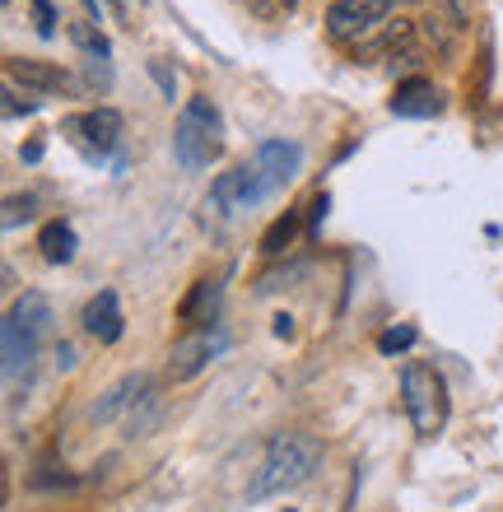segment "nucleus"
<instances>
[{"label":"nucleus","instance_id":"1","mask_svg":"<svg viewBox=\"0 0 503 512\" xmlns=\"http://www.w3.org/2000/svg\"><path fill=\"white\" fill-rule=\"evenodd\" d=\"M317 466H322V443H317L313 433H303V429L275 433L271 443H266V452H261L252 480H247V499L261 503V499H271V494H285V489L303 485Z\"/></svg>","mask_w":503,"mask_h":512},{"label":"nucleus","instance_id":"2","mask_svg":"<svg viewBox=\"0 0 503 512\" xmlns=\"http://www.w3.org/2000/svg\"><path fill=\"white\" fill-rule=\"evenodd\" d=\"M52 322L56 312L42 294H24L14 298V308L5 312L0 326V350H5V378H14L19 368H33V359L42 354V345L52 340Z\"/></svg>","mask_w":503,"mask_h":512},{"label":"nucleus","instance_id":"3","mask_svg":"<svg viewBox=\"0 0 503 512\" xmlns=\"http://www.w3.org/2000/svg\"><path fill=\"white\" fill-rule=\"evenodd\" d=\"M224 149V117L205 94L187 98V108L177 112L173 126V154L182 168H210Z\"/></svg>","mask_w":503,"mask_h":512},{"label":"nucleus","instance_id":"4","mask_svg":"<svg viewBox=\"0 0 503 512\" xmlns=\"http://www.w3.org/2000/svg\"><path fill=\"white\" fill-rule=\"evenodd\" d=\"M299 163H303V149L294 140H266V145H257V154L238 168V210L261 205L271 191H280L289 177L299 173Z\"/></svg>","mask_w":503,"mask_h":512},{"label":"nucleus","instance_id":"5","mask_svg":"<svg viewBox=\"0 0 503 512\" xmlns=\"http://www.w3.org/2000/svg\"><path fill=\"white\" fill-rule=\"evenodd\" d=\"M401 405H406L415 433L434 438L448 424V382L429 364H406L401 368Z\"/></svg>","mask_w":503,"mask_h":512},{"label":"nucleus","instance_id":"6","mask_svg":"<svg viewBox=\"0 0 503 512\" xmlns=\"http://www.w3.org/2000/svg\"><path fill=\"white\" fill-rule=\"evenodd\" d=\"M392 0H331L327 10V38L340 47H359L392 19Z\"/></svg>","mask_w":503,"mask_h":512},{"label":"nucleus","instance_id":"7","mask_svg":"<svg viewBox=\"0 0 503 512\" xmlns=\"http://www.w3.org/2000/svg\"><path fill=\"white\" fill-rule=\"evenodd\" d=\"M219 350H224V331H219V326H196V331H187V336L173 345V354H168V378L173 382L201 378Z\"/></svg>","mask_w":503,"mask_h":512},{"label":"nucleus","instance_id":"8","mask_svg":"<svg viewBox=\"0 0 503 512\" xmlns=\"http://www.w3.org/2000/svg\"><path fill=\"white\" fill-rule=\"evenodd\" d=\"M84 331H89L98 345L122 340L126 317H122V303H117V294H112V289H103V294L89 298V308H84Z\"/></svg>","mask_w":503,"mask_h":512},{"label":"nucleus","instance_id":"9","mask_svg":"<svg viewBox=\"0 0 503 512\" xmlns=\"http://www.w3.org/2000/svg\"><path fill=\"white\" fill-rule=\"evenodd\" d=\"M122 112L117 108H94V112H84V117H75L70 122V131H80L84 135V145H94L98 154H108V149L122 145Z\"/></svg>","mask_w":503,"mask_h":512},{"label":"nucleus","instance_id":"10","mask_svg":"<svg viewBox=\"0 0 503 512\" xmlns=\"http://www.w3.org/2000/svg\"><path fill=\"white\" fill-rule=\"evenodd\" d=\"M438 108H443V94H438L434 80L415 75V80H401V84H396V98H392V112H396V117H434Z\"/></svg>","mask_w":503,"mask_h":512},{"label":"nucleus","instance_id":"11","mask_svg":"<svg viewBox=\"0 0 503 512\" xmlns=\"http://www.w3.org/2000/svg\"><path fill=\"white\" fill-rule=\"evenodd\" d=\"M14 84H24V89H38V94H61V89H70V75L56 61H10V70H5Z\"/></svg>","mask_w":503,"mask_h":512},{"label":"nucleus","instance_id":"12","mask_svg":"<svg viewBox=\"0 0 503 512\" xmlns=\"http://www.w3.org/2000/svg\"><path fill=\"white\" fill-rule=\"evenodd\" d=\"M410 38H415V24H410V19H387L373 38L354 47V56H387V61H392L401 47H410Z\"/></svg>","mask_w":503,"mask_h":512},{"label":"nucleus","instance_id":"13","mask_svg":"<svg viewBox=\"0 0 503 512\" xmlns=\"http://www.w3.org/2000/svg\"><path fill=\"white\" fill-rule=\"evenodd\" d=\"M38 247H42V256H47L52 266H66V261H75L80 238H75V229H70L66 219H52V224L38 233Z\"/></svg>","mask_w":503,"mask_h":512},{"label":"nucleus","instance_id":"14","mask_svg":"<svg viewBox=\"0 0 503 512\" xmlns=\"http://www.w3.org/2000/svg\"><path fill=\"white\" fill-rule=\"evenodd\" d=\"M215 298H219V284H215V280H201V284H196V289L187 294V303L177 308V322L205 326V322H210V312H215Z\"/></svg>","mask_w":503,"mask_h":512},{"label":"nucleus","instance_id":"15","mask_svg":"<svg viewBox=\"0 0 503 512\" xmlns=\"http://www.w3.org/2000/svg\"><path fill=\"white\" fill-rule=\"evenodd\" d=\"M294 233H299V215L289 210L285 219H275L271 229H266V238H261V252H266V256H280L289 243H294Z\"/></svg>","mask_w":503,"mask_h":512},{"label":"nucleus","instance_id":"16","mask_svg":"<svg viewBox=\"0 0 503 512\" xmlns=\"http://www.w3.org/2000/svg\"><path fill=\"white\" fill-rule=\"evenodd\" d=\"M19 112H24V117L28 112H38V98H28V94L19 98V84L5 75V117H19Z\"/></svg>","mask_w":503,"mask_h":512},{"label":"nucleus","instance_id":"17","mask_svg":"<svg viewBox=\"0 0 503 512\" xmlns=\"http://www.w3.org/2000/svg\"><path fill=\"white\" fill-rule=\"evenodd\" d=\"M415 345V326H392V331H382L378 350L382 354H396V350H410Z\"/></svg>","mask_w":503,"mask_h":512},{"label":"nucleus","instance_id":"18","mask_svg":"<svg viewBox=\"0 0 503 512\" xmlns=\"http://www.w3.org/2000/svg\"><path fill=\"white\" fill-rule=\"evenodd\" d=\"M70 38L80 42L84 52H94V56H108V42H103V33H94L89 24H70Z\"/></svg>","mask_w":503,"mask_h":512},{"label":"nucleus","instance_id":"19","mask_svg":"<svg viewBox=\"0 0 503 512\" xmlns=\"http://www.w3.org/2000/svg\"><path fill=\"white\" fill-rule=\"evenodd\" d=\"M28 215H33V196H10V201H5V229H14V224Z\"/></svg>","mask_w":503,"mask_h":512},{"label":"nucleus","instance_id":"20","mask_svg":"<svg viewBox=\"0 0 503 512\" xmlns=\"http://www.w3.org/2000/svg\"><path fill=\"white\" fill-rule=\"evenodd\" d=\"M28 5H33V19H38V33L42 38H52L56 33V10L47 5V0H28Z\"/></svg>","mask_w":503,"mask_h":512},{"label":"nucleus","instance_id":"21","mask_svg":"<svg viewBox=\"0 0 503 512\" xmlns=\"http://www.w3.org/2000/svg\"><path fill=\"white\" fill-rule=\"evenodd\" d=\"M150 75H154V80H159V89H164V98H173L177 80H173V75H168V66H164V61H150Z\"/></svg>","mask_w":503,"mask_h":512},{"label":"nucleus","instance_id":"22","mask_svg":"<svg viewBox=\"0 0 503 512\" xmlns=\"http://www.w3.org/2000/svg\"><path fill=\"white\" fill-rule=\"evenodd\" d=\"M448 5H452V28L471 24V0H448Z\"/></svg>","mask_w":503,"mask_h":512},{"label":"nucleus","instance_id":"23","mask_svg":"<svg viewBox=\"0 0 503 512\" xmlns=\"http://www.w3.org/2000/svg\"><path fill=\"white\" fill-rule=\"evenodd\" d=\"M327 191H322V196H317V201H313V224H322V219H327Z\"/></svg>","mask_w":503,"mask_h":512},{"label":"nucleus","instance_id":"24","mask_svg":"<svg viewBox=\"0 0 503 512\" xmlns=\"http://www.w3.org/2000/svg\"><path fill=\"white\" fill-rule=\"evenodd\" d=\"M396 5H420V0H396Z\"/></svg>","mask_w":503,"mask_h":512}]
</instances>
